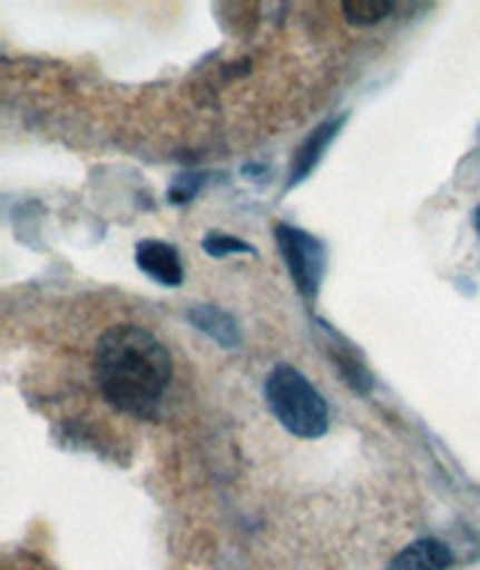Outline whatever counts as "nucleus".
<instances>
[{
	"instance_id": "nucleus-1",
	"label": "nucleus",
	"mask_w": 480,
	"mask_h": 570,
	"mask_svg": "<svg viewBox=\"0 0 480 570\" xmlns=\"http://www.w3.org/2000/svg\"><path fill=\"white\" fill-rule=\"evenodd\" d=\"M94 373L111 409L154 421L172 384V352L145 327L115 325L99 336Z\"/></svg>"
},
{
	"instance_id": "nucleus-2",
	"label": "nucleus",
	"mask_w": 480,
	"mask_h": 570,
	"mask_svg": "<svg viewBox=\"0 0 480 570\" xmlns=\"http://www.w3.org/2000/svg\"><path fill=\"white\" fill-rule=\"evenodd\" d=\"M265 396L276 421L297 439H322L331 423V412L324 396L313 387V382L294 366L280 364L271 370L265 382Z\"/></svg>"
},
{
	"instance_id": "nucleus-3",
	"label": "nucleus",
	"mask_w": 480,
	"mask_h": 570,
	"mask_svg": "<svg viewBox=\"0 0 480 570\" xmlns=\"http://www.w3.org/2000/svg\"><path fill=\"white\" fill-rule=\"evenodd\" d=\"M276 244H280V253L285 258V267L292 274L297 292L306 297V301H315L319 288H322L324 276V246L322 240H315L313 235H306L304 228L285 226V223H276Z\"/></svg>"
},
{
	"instance_id": "nucleus-4",
	"label": "nucleus",
	"mask_w": 480,
	"mask_h": 570,
	"mask_svg": "<svg viewBox=\"0 0 480 570\" xmlns=\"http://www.w3.org/2000/svg\"><path fill=\"white\" fill-rule=\"evenodd\" d=\"M136 265L141 274H147L154 283L159 285H177L184 283V265L177 249L166 240H141L136 246Z\"/></svg>"
},
{
	"instance_id": "nucleus-5",
	"label": "nucleus",
	"mask_w": 480,
	"mask_h": 570,
	"mask_svg": "<svg viewBox=\"0 0 480 570\" xmlns=\"http://www.w3.org/2000/svg\"><path fill=\"white\" fill-rule=\"evenodd\" d=\"M451 564L453 552L448 543L435 541V538H421V541L409 543L384 570H448Z\"/></svg>"
},
{
	"instance_id": "nucleus-6",
	"label": "nucleus",
	"mask_w": 480,
	"mask_h": 570,
	"mask_svg": "<svg viewBox=\"0 0 480 570\" xmlns=\"http://www.w3.org/2000/svg\"><path fill=\"white\" fill-rule=\"evenodd\" d=\"M343 120L345 118L322 124V127L315 129L313 136L306 138L304 145L297 148V154H294L292 175H288V187H297L306 175H313V168L319 166V159H322L324 150L331 148V141H334V136L340 132V127H343Z\"/></svg>"
},
{
	"instance_id": "nucleus-7",
	"label": "nucleus",
	"mask_w": 480,
	"mask_h": 570,
	"mask_svg": "<svg viewBox=\"0 0 480 570\" xmlns=\"http://www.w3.org/2000/svg\"><path fill=\"white\" fill-rule=\"evenodd\" d=\"M187 318L193 325L207 334L210 340H216L219 345H226V348H235L241 345V327H237L235 315H228L226 309H219V306L202 304L196 309H189Z\"/></svg>"
},
{
	"instance_id": "nucleus-8",
	"label": "nucleus",
	"mask_w": 480,
	"mask_h": 570,
	"mask_svg": "<svg viewBox=\"0 0 480 570\" xmlns=\"http://www.w3.org/2000/svg\"><path fill=\"white\" fill-rule=\"evenodd\" d=\"M393 12L391 0H345L343 16L352 24H379L382 19H388Z\"/></svg>"
},
{
	"instance_id": "nucleus-9",
	"label": "nucleus",
	"mask_w": 480,
	"mask_h": 570,
	"mask_svg": "<svg viewBox=\"0 0 480 570\" xmlns=\"http://www.w3.org/2000/svg\"><path fill=\"white\" fill-rule=\"evenodd\" d=\"M202 249H205L210 258H226L235 256V253H249V256H255V246H249L246 240H241V237L226 235V232H210V235H205Z\"/></svg>"
},
{
	"instance_id": "nucleus-10",
	"label": "nucleus",
	"mask_w": 480,
	"mask_h": 570,
	"mask_svg": "<svg viewBox=\"0 0 480 570\" xmlns=\"http://www.w3.org/2000/svg\"><path fill=\"white\" fill-rule=\"evenodd\" d=\"M202 180L205 175H187V177H177L172 189H168V198L175 202V205H187L189 198L196 196L198 189H202Z\"/></svg>"
},
{
	"instance_id": "nucleus-11",
	"label": "nucleus",
	"mask_w": 480,
	"mask_h": 570,
	"mask_svg": "<svg viewBox=\"0 0 480 570\" xmlns=\"http://www.w3.org/2000/svg\"><path fill=\"white\" fill-rule=\"evenodd\" d=\"M474 228H478V235H480V205L478 210H474Z\"/></svg>"
}]
</instances>
